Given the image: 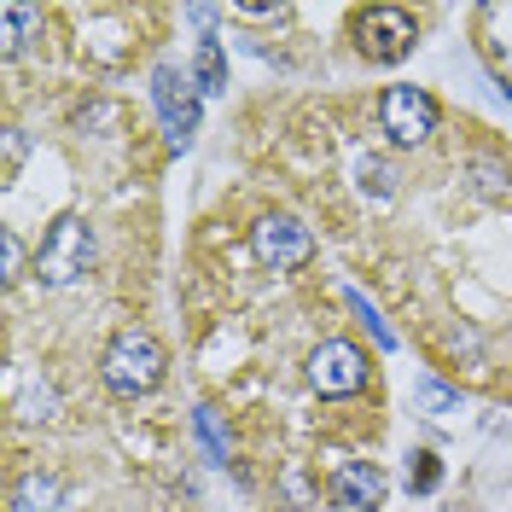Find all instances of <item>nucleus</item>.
Instances as JSON below:
<instances>
[{"label":"nucleus","mask_w":512,"mask_h":512,"mask_svg":"<svg viewBox=\"0 0 512 512\" xmlns=\"http://www.w3.org/2000/svg\"><path fill=\"white\" fill-rule=\"evenodd\" d=\"M163 344L146 332V326H123L105 355H99V379L105 390H117V396H146V390H158L163 384Z\"/></svg>","instance_id":"obj_1"},{"label":"nucleus","mask_w":512,"mask_h":512,"mask_svg":"<svg viewBox=\"0 0 512 512\" xmlns=\"http://www.w3.org/2000/svg\"><path fill=\"white\" fill-rule=\"evenodd\" d=\"M88 268H94V227L82 222V216L53 222L47 245L35 251V274H41V286H76Z\"/></svg>","instance_id":"obj_2"},{"label":"nucleus","mask_w":512,"mask_h":512,"mask_svg":"<svg viewBox=\"0 0 512 512\" xmlns=\"http://www.w3.org/2000/svg\"><path fill=\"white\" fill-rule=\"evenodd\" d=\"M355 47L373 64H402L414 53V18L396 12V6H367L355 18Z\"/></svg>","instance_id":"obj_3"},{"label":"nucleus","mask_w":512,"mask_h":512,"mask_svg":"<svg viewBox=\"0 0 512 512\" xmlns=\"http://www.w3.org/2000/svg\"><path fill=\"white\" fill-rule=\"evenodd\" d=\"M379 123L396 146H425L437 134V99L425 94V88H384Z\"/></svg>","instance_id":"obj_4"},{"label":"nucleus","mask_w":512,"mask_h":512,"mask_svg":"<svg viewBox=\"0 0 512 512\" xmlns=\"http://www.w3.org/2000/svg\"><path fill=\"white\" fill-rule=\"evenodd\" d=\"M152 99H158L163 134H169L175 146H187L192 134H198V88H192L175 64H158V70H152Z\"/></svg>","instance_id":"obj_5"},{"label":"nucleus","mask_w":512,"mask_h":512,"mask_svg":"<svg viewBox=\"0 0 512 512\" xmlns=\"http://www.w3.org/2000/svg\"><path fill=\"white\" fill-rule=\"evenodd\" d=\"M309 384H315L320 396H355L367 384V355L355 350L350 338H326L309 355Z\"/></svg>","instance_id":"obj_6"},{"label":"nucleus","mask_w":512,"mask_h":512,"mask_svg":"<svg viewBox=\"0 0 512 512\" xmlns=\"http://www.w3.org/2000/svg\"><path fill=\"white\" fill-rule=\"evenodd\" d=\"M251 245H256V256L280 274V268H303V262L315 256V233L303 222H291V216H268V222H256Z\"/></svg>","instance_id":"obj_7"},{"label":"nucleus","mask_w":512,"mask_h":512,"mask_svg":"<svg viewBox=\"0 0 512 512\" xmlns=\"http://www.w3.org/2000/svg\"><path fill=\"white\" fill-rule=\"evenodd\" d=\"M332 501L338 512H373L384 501V472L373 460H350V466H338V478H332Z\"/></svg>","instance_id":"obj_8"},{"label":"nucleus","mask_w":512,"mask_h":512,"mask_svg":"<svg viewBox=\"0 0 512 512\" xmlns=\"http://www.w3.org/2000/svg\"><path fill=\"white\" fill-rule=\"evenodd\" d=\"M12 512H59V478H47V472L18 478V489H12Z\"/></svg>","instance_id":"obj_9"},{"label":"nucleus","mask_w":512,"mask_h":512,"mask_svg":"<svg viewBox=\"0 0 512 512\" xmlns=\"http://www.w3.org/2000/svg\"><path fill=\"white\" fill-rule=\"evenodd\" d=\"M192 76H198V94H227V59H222V47H216V41H198Z\"/></svg>","instance_id":"obj_10"},{"label":"nucleus","mask_w":512,"mask_h":512,"mask_svg":"<svg viewBox=\"0 0 512 512\" xmlns=\"http://www.w3.org/2000/svg\"><path fill=\"white\" fill-rule=\"evenodd\" d=\"M414 408H419V414H431V419H443V414L460 408V390H448L443 379H419L414 384Z\"/></svg>","instance_id":"obj_11"},{"label":"nucleus","mask_w":512,"mask_h":512,"mask_svg":"<svg viewBox=\"0 0 512 512\" xmlns=\"http://www.w3.org/2000/svg\"><path fill=\"white\" fill-rule=\"evenodd\" d=\"M437 483H443V466H437V454H431V448L408 454V489H414V495H431Z\"/></svg>","instance_id":"obj_12"},{"label":"nucleus","mask_w":512,"mask_h":512,"mask_svg":"<svg viewBox=\"0 0 512 512\" xmlns=\"http://www.w3.org/2000/svg\"><path fill=\"white\" fill-rule=\"evenodd\" d=\"M0 24H6V53H18V47H24V30L35 24V12H30V6H6V12H0Z\"/></svg>","instance_id":"obj_13"},{"label":"nucleus","mask_w":512,"mask_h":512,"mask_svg":"<svg viewBox=\"0 0 512 512\" xmlns=\"http://www.w3.org/2000/svg\"><path fill=\"white\" fill-rule=\"evenodd\" d=\"M192 425H198V437H204V448H210V460H227V437H222V425H216V414H210V408H198Z\"/></svg>","instance_id":"obj_14"},{"label":"nucleus","mask_w":512,"mask_h":512,"mask_svg":"<svg viewBox=\"0 0 512 512\" xmlns=\"http://www.w3.org/2000/svg\"><path fill=\"white\" fill-rule=\"evenodd\" d=\"M350 309H355V315H361V320H367V326H373V338H379L384 350L396 344V332H390V326H384V320L373 315V309H367V297H361V291H350Z\"/></svg>","instance_id":"obj_15"},{"label":"nucleus","mask_w":512,"mask_h":512,"mask_svg":"<svg viewBox=\"0 0 512 512\" xmlns=\"http://www.w3.org/2000/svg\"><path fill=\"white\" fill-rule=\"evenodd\" d=\"M0 256H6V280H18V262H24V251H18V239H12V233L0 239Z\"/></svg>","instance_id":"obj_16"}]
</instances>
